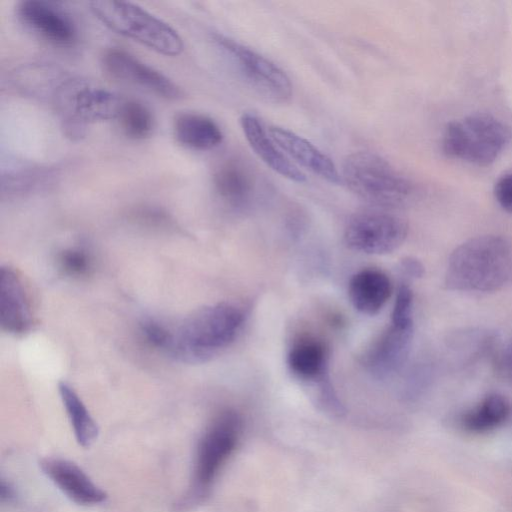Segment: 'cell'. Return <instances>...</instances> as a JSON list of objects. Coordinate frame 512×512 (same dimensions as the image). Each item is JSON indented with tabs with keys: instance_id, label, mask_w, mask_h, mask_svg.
I'll return each instance as SVG.
<instances>
[{
	"instance_id": "6da1fadb",
	"label": "cell",
	"mask_w": 512,
	"mask_h": 512,
	"mask_svg": "<svg viewBox=\"0 0 512 512\" xmlns=\"http://www.w3.org/2000/svg\"><path fill=\"white\" fill-rule=\"evenodd\" d=\"M245 319V309L236 303L219 302L202 307L176 327L168 326L164 350L182 362H206L235 341Z\"/></svg>"
},
{
	"instance_id": "7a4b0ae2",
	"label": "cell",
	"mask_w": 512,
	"mask_h": 512,
	"mask_svg": "<svg viewBox=\"0 0 512 512\" xmlns=\"http://www.w3.org/2000/svg\"><path fill=\"white\" fill-rule=\"evenodd\" d=\"M512 279V247L498 235L470 238L449 256L445 284L457 291L493 292Z\"/></svg>"
},
{
	"instance_id": "3957f363",
	"label": "cell",
	"mask_w": 512,
	"mask_h": 512,
	"mask_svg": "<svg viewBox=\"0 0 512 512\" xmlns=\"http://www.w3.org/2000/svg\"><path fill=\"white\" fill-rule=\"evenodd\" d=\"M342 180L359 198L381 207H398L414 194L410 180L383 157L358 151L346 157Z\"/></svg>"
},
{
	"instance_id": "277c9868",
	"label": "cell",
	"mask_w": 512,
	"mask_h": 512,
	"mask_svg": "<svg viewBox=\"0 0 512 512\" xmlns=\"http://www.w3.org/2000/svg\"><path fill=\"white\" fill-rule=\"evenodd\" d=\"M512 143V129L487 113H475L450 122L442 148L449 157L478 166L496 161Z\"/></svg>"
},
{
	"instance_id": "5b68a950",
	"label": "cell",
	"mask_w": 512,
	"mask_h": 512,
	"mask_svg": "<svg viewBox=\"0 0 512 512\" xmlns=\"http://www.w3.org/2000/svg\"><path fill=\"white\" fill-rule=\"evenodd\" d=\"M89 5L95 17L110 30L133 39L159 54L178 56L184 49L182 38L177 31L133 3L94 0Z\"/></svg>"
},
{
	"instance_id": "8992f818",
	"label": "cell",
	"mask_w": 512,
	"mask_h": 512,
	"mask_svg": "<svg viewBox=\"0 0 512 512\" xmlns=\"http://www.w3.org/2000/svg\"><path fill=\"white\" fill-rule=\"evenodd\" d=\"M52 100L67 136L79 139L88 124L116 120L123 98L82 79L62 80Z\"/></svg>"
},
{
	"instance_id": "52a82bcc",
	"label": "cell",
	"mask_w": 512,
	"mask_h": 512,
	"mask_svg": "<svg viewBox=\"0 0 512 512\" xmlns=\"http://www.w3.org/2000/svg\"><path fill=\"white\" fill-rule=\"evenodd\" d=\"M213 40L254 94L274 104H284L291 99V81L279 66L230 37L214 34Z\"/></svg>"
},
{
	"instance_id": "ba28073f",
	"label": "cell",
	"mask_w": 512,
	"mask_h": 512,
	"mask_svg": "<svg viewBox=\"0 0 512 512\" xmlns=\"http://www.w3.org/2000/svg\"><path fill=\"white\" fill-rule=\"evenodd\" d=\"M408 234V225L390 212L369 210L354 214L344 229L349 248L366 254H387L398 249Z\"/></svg>"
},
{
	"instance_id": "9c48e42d",
	"label": "cell",
	"mask_w": 512,
	"mask_h": 512,
	"mask_svg": "<svg viewBox=\"0 0 512 512\" xmlns=\"http://www.w3.org/2000/svg\"><path fill=\"white\" fill-rule=\"evenodd\" d=\"M241 420L230 410L221 412L202 435L196 452L193 494L203 493L234 451Z\"/></svg>"
},
{
	"instance_id": "30bf717a",
	"label": "cell",
	"mask_w": 512,
	"mask_h": 512,
	"mask_svg": "<svg viewBox=\"0 0 512 512\" xmlns=\"http://www.w3.org/2000/svg\"><path fill=\"white\" fill-rule=\"evenodd\" d=\"M17 15L30 32L51 45L70 47L77 42L78 28L73 17L55 2L21 1Z\"/></svg>"
},
{
	"instance_id": "8fae6325",
	"label": "cell",
	"mask_w": 512,
	"mask_h": 512,
	"mask_svg": "<svg viewBox=\"0 0 512 512\" xmlns=\"http://www.w3.org/2000/svg\"><path fill=\"white\" fill-rule=\"evenodd\" d=\"M101 64L111 77L138 86L160 97L178 99L183 96L181 88L169 77L122 49L106 50Z\"/></svg>"
},
{
	"instance_id": "7c38bea8",
	"label": "cell",
	"mask_w": 512,
	"mask_h": 512,
	"mask_svg": "<svg viewBox=\"0 0 512 512\" xmlns=\"http://www.w3.org/2000/svg\"><path fill=\"white\" fill-rule=\"evenodd\" d=\"M414 325L390 323L363 356V364L376 378H386L406 362L413 339Z\"/></svg>"
},
{
	"instance_id": "4fadbf2b",
	"label": "cell",
	"mask_w": 512,
	"mask_h": 512,
	"mask_svg": "<svg viewBox=\"0 0 512 512\" xmlns=\"http://www.w3.org/2000/svg\"><path fill=\"white\" fill-rule=\"evenodd\" d=\"M0 324L4 331L23 335L34 325L27 289L18 273L9 266L0 268Z\"/></svg>"
},
{
	"instance_id": "5bb4252c",
	"label": "cell",
	"mask_w": 512,
	"mask_h": 512,
	"mask_svg": "<svg viewBox=\"0 0 512 512\" xmlns=\"http://www.w3.org/2000/svg\"><path fill=\"white\" fill-rule=\"evenodd\" d=\"M43 473L72 501L80 505L104 502L107 494L75 463L60 458L40 462Z\"/></svg>"
},
{
	"instance_id": "9a60e30c",
	"label": "cell",
	"mask_w": 512,
	"mask_h": 512,
	"mask_svg": "<svg viewBox=\"0 0 512 512\" xmlns=\"http://www.w3.org/2000/svg\"><path fill=\"white\" fill-rule=\"evenodd\" d=\"M268 133L286 155L305 169L331 184L342 182L334 162L308 140L279 126H270Z\"/></svg>"
},
{
	"instance_id": "2e32d148",
	"label": "cell",
	"mask_w": 512,
	"mask_h": 512,
	"mask_svg": "<svg viewBox=\"0 0 512 512\" xmlns=\"http://www.w3.org/2000/svg\"><path fill=\"white\" fill-rule=\"evenodd\" d=\"M214 191L218 199L233 209H244L256 194V179L248 166L237 159L221 162L212 176Z\"/></svg>"
},
{
	"instance_id": "e0dca14e",
	"label": "cell",
	"mask_w": 512,
	"mask_h": 512,
	"mask_svg": "<svg viewBox=\"0 0 512 512\" xmlns=\"http://www.w3.org/2000/svg\"><path fill=\"white\" fill-rule=\"evenodd\" d=\"M240 123L250 147L267 166L291 181L302 183L306 180L305 174L282 153L257 116L245 113Z\"/></svg>"
},
{
	"instance_id": "ac0fdd59",
	"label": "cell",
	"mask_w": 512,
	"mask_h": 512,
	"mask_svg": "<svg viewBox=\"0 0 512 512\" xmlns=\"http://www.w3.org/2000/svg\"><path fill=\"white\" fill-rule=\"evenodd\" d=\"M392 294L389 277L376 269H364L352 276L348 286L349 299L356 310L374 315L386 304Z\"/></svg>"
},
{
	"instance_id": "d6986e66",
	"label": "cell",
	"mask_w": 512,
	"mask_h": 512,
	"mask_svg": "<svg viewBox=\"0 0 512 512\" xmlns=\"http://www.w3.org/2000/svg\"><path fill=\"white\" fill-rule=\"evenodd\" d=\"M173 130L176 140L193 150H211L223 140V133L217 123L202 114L181 113L177 115Z\"/></svg>"
},
{
	"instance_id": "ffe728a7",
	"label": "cell",
	"mask_w": 512,
	"mask_h": 512,
	"mask_svg": "<svg viewBox=\"0 0 512 512\" xmlns=\"http://www.w3.org/2000/svg\"><path fill=\"white\" fill-rule=\"evenodd\" d=\"M511 413L510 400L502 394L491 393L463 412L459 417V425L470 433H487L502 426Z\"/></svg>"
},
{
	"instance_id": "44dd1931",
	"label": "cell",
	"mask_w": 512,
	"mask_h": 512,
	"mask_svg": "<svg viewBox=\"0 0 512 512\" xmlns=\"http://www.w3.org/2000/svg\"><path fill=\"white\" fill-rule=\"evenodd\" d=\"M287 364L301 380H322L327 366V349L317 339H302L290 349Z\"/></svg>"
},
{
	"instance_id": "7402d4cb",
	"label": "cell",
	"mask_w": 512,
	"mask_h": 512,
	"mask_svg": "<svg viewBox=\"0 0 512 512\" xmlns=\"http://www.w3.org/2000/svg\"><path fill=\"white\" fill-rule=\"evenodd\" d=\"M58 389L76 441L84 448L91 446L98 436L96 422L78 394L69 384L60 382Z\"/></svg>"
},
{
	"instance_id": "603a6c76",
	"label": "cell",
	"mask_w": 512,
	"mask_h": 512,
	"mask_svg": "<svg viewBox=\"0 0 512 512\" xmlns=\"http://www.w3.org/2000/svg\"><path fill=\"white\" fill-rule=\"evenodd\" d=\"M116 121L122 132L134 140L145 139L154 128L151 110L144 103L135 99L123 98Z\"/></svg>"
},
{
	"instance_id": "cb8c5ba5",
	"label": "cell",
	"mask_w": 512,
	"mask_h": 512,
	"mask_svg": "<svg viewBox=\"0 0 512 512\" xmlns=\"http://www.w3.org/2000/svg\"><path fill=\"white\" fill-rule=\"evenodd\" d=\"M54 173L49 169H28L7 176L2 179V193L22 194L45 186L52 179Z\"/></svg>"
},
{
	"instance_id": "d4e9b609",
	"label": "cell",
	"mask_w": 512,
	"mask_h": 512,
	"mask_svg": "<svg viewBox=\"0 0 512 512\" xmlns=\"http://www.w3.org/2000/svg\"><path fill=\"white\" fill-rule=\"evenodd\" d=\"M390 323L402 326L414 325L413 292L407 285L402 284L397 291Z\"/></svg>"
},
{
	"instance_id": "484cf974",
	"label": "cell",
	"mask_w": 512,
	"mask_h": 512,
	"mask_svg": "<svg viewBox=\"0 0 512 512\" xmlns=\"http://www.w3.org/2000/svg\"><path fill=\"white\" fill-rule=\"evenodd\" d=\"M60 262L69 273L82 274L88 268V258L80 249H70L62 253Z\"/></svg>"
},
{
	"instance_id": "4316f807",
	"label": "cell",
	"mask_w": 512,
	"mask_h": 512,
	"mask_svg": "<svg viewBox=\"0 0 512 512\" xmlns=\"http://www.w3.org/2000/svg\"><path fill=\"white\" fill-rule=\"evenodd\" d=\"M494 196L505 211L512 213V172L504 174L497 180Z\"/></svg>"
},
{
	"instance_id": "83f0119b",
	"label": "cell",
	"mask_w": 512,
	"mask_h": 512,
	"mask_svg": "<svg viewBox=\"0 0 512 512\" xmlns=\"http://www.w3.org/2000/svg\"><path fill=\"white\" fill-rule=\"evenodd\" d=\"M500 366L503 373L512 380V339L508 342L501 354Z\"/></svg>"
},
{
	"instance_id": "f1b7e54d",
	"label": "cell",
	"mask_w": 512,
	"mask_h": 512,
	"mask_svg": "<svg viewBox=\"0 0 512 512\" xmlns=\"http://www.w3.org/2000/svg\"><path fill=\"white\" fill-rule=\"evenodd\" d=\"M402 269L411 277H420L424 273L422 264L412 258H407L402 262Z\"/></svg>"
}]
</instances>
